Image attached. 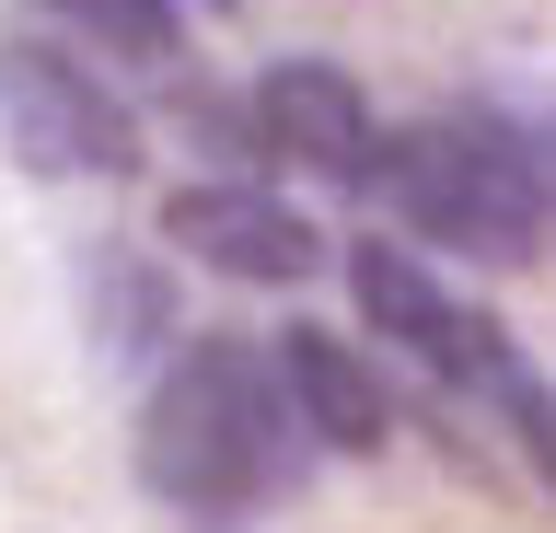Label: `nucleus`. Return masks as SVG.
Segmentation results:
<instances>
[{
  "instance_id": "1",
  "label": "nucleus",
  "mask_w": 556,
  "mask_h": 533,
  "mask_svg": "<svg viewBox=\"0 0 556 533\" xmlns=\"http://www.w3.org/2000/svg\"><path fill=\"white\" fill-rule=\"evenodd\" d=\"M302 464H313V429L278 383V348H255V337H186L139 406V475L198 533L267 522L302 487Z\"/></svg>"
},
{
  "instance_id": "2",
  "label": "nucleus",
  "mask_w": 556,
  "mask_h": 533,
  "mask_svg": "<svg viewBox=\"0 0 556 533\" xmlns=\"http://www.w3.org/2000/svg\"><path fill=\"white\" fill-rule=\"evenodd\" d=\"M371 186L394 198V220L406 232H429V244L452 255H533L545 244V186H533V163H521L510 116H417V128H382V163Z\"/></svg>"
},
{
  "instance_id": "3",
  "label": "nucleus",
  "mask_w": 556,
  "mask_h": 533,
  "mask_svg": "<svg viewBox=\"0 0 556 533\" xmlns=\"http://www.w3.org/2000/svg\"><path fill=\"white\" fill-rule=\"evenodd\" d=\"M348 290H359L371 337H394V348H406L417 371H441L452 394H486V406H510V418L533 406V371H521V348L476 314V302H464V290H441L417 255L359 244V255H348Z\"/></svg>"
},
{
  "instance_id": "4",
  "label": "nucleus",
  "mask_w": 556,
  "mask_h": 533,
  "mask_svg": "<svg viewBox=\"0 0 556 533\" xmlns=\"http://www.w3.org/2000/svg\"><path fill=\"white\" fill-rule=\"evenodd\" d=\"M0 128L35 175H93V186L139 175V116L59 47H0Z\"/></svg>"
},
{
  "instance_id": "5",
  "label": "nucleus",
  "mask_w": 556,
  "mask_h": 533,
  "mask_svg": "<svg viewBox=\"0 0 556 533\" xmlns=\"http://www.w3.org/2000/svg\"><path fill=\"white\" fill-rule=\"evenodd\" d=\"M163 232L198 267H220V279H255V290H290L325 267V232H313L290 198H267V186H174L163 198Z\"/></svg>"
},
{
  "instance_id": "6",
  "label": "nucleus",
  "mask_w": 556,
  "mask_h": 533,
  "mask_svg": "<svg viewBox=\"0 0 556 533\" xmlns=\"http://www.w3.org/2000/svg\"><path fill=\"white\" fill-rule=\"evenodd\" d=\"M255 128H267L278 163H313V175H337V186H371V163H382V128L359 105V81L325 71V59H278L255 81Z\"/></svg>"
},
{
  "instance_id": "7",
  "label": "nucleus",
  "mask_w": 556,
  "mask_h": 533,
  "mask_svg": "<svg viewBox=\"0 0 556 533\" xmlns=\"http://www.w3.org/2000/svg\"><path fill=\"white\" fill-rule=\"evenodd\" d=\"M278 383H290V406H302V429L325 453H382V429H394L382 418V383L325 337V325H290V337H278Z\"/></svg>"
},
{
  "instance_id": "8",
  "label": "nucleus",
  "mask_w": 556,
  "mask_h": 533,
  "mask_svg": "<svg viewBox=\"0 0 556 533\" xmlns=\"http://www.w3.org/2000/svg\"><path fill=\"white\" fill-rule=\"evenodd\" d=\"M35 12H59V24H81L93 47H128V59H163V47H174L163 0H35Z\"/></svg>"
},
{
  "instance_id": "9",
  "label": "nucleus",
  "mask_w": 556,
  "mask_h": 533,
  "mask_svg": "<svg viewBox=\"0 0 556 533\" xmlns=\"http://www.w3.org/2000/svg\"><path fill=\"white\" fill-rule=\"evenodd\" d=\"M521 429H533V464L556 475V394H533V406H521Z\"/></svg>"
},
{
  "instance_id": "10",
  "label": "nucleus",
  "mask_w": 556,
  "mask_h": 533,
  "mask_svg": "<svg viewBox=\"0 0 556 533\" xmlns=\"http://www.w3.org/2000/svg\"><path fill=\"white\" fill-rule=\"evenodd\" d=\"M208 12H232V0H208Z\"/></svg>"
}]
</instances>
